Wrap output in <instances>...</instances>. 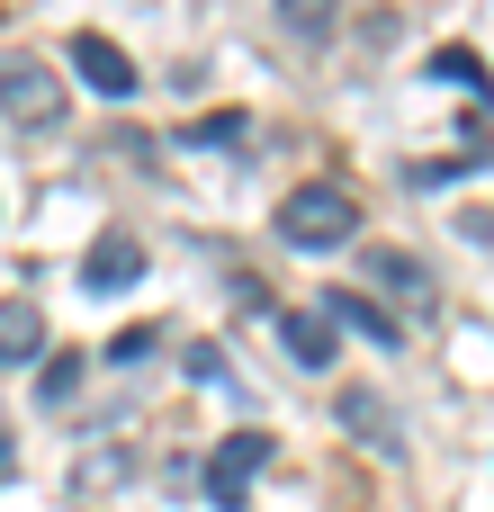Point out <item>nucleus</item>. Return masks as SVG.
<instances>
[{"label":"nucleus","instance_id":"nucleus-1","mask_svg":"<svg viewBox=\"0 0 494 512\" xmlns=\"http://www.w3.org/2000/svg\"><path fill=\"white\" fill-rule=\"evenodd\" d=\"M270 225H279L288 252H342V243H360V198H351L342 180H306V189L279 198Z\"/></svg>","mask_w":494,"mask_h":512},{"label":"nucleus","instance_id":"nucleus-2","mask_svg":"<svg viewBox=\"0 0 494 512\" xmlns=\"http://www.w3.org/2000/svg\"><path fill=\"white\" fill-rule=\"evenodd\" d=\"M270 468V432L261 423H243V432H225L216 441V459H207V495H216V512H243V495H252V477Z\"/></svg>","mask_w":494,"mask_h":512},{"label":"nucleus","instance_id":"nucleus-3","mask_svg":"<svg viewBox=\"0 0 494 512\" xmlns=\"http://www.w3.org/2000/svg\"><path fill=\"white\" fill-rule=\"evenodd\" d=\"M0 99H9V135H36V126H54V117H63V81H54L36 54H9Z\"/></svg>","mask_w":494,"mask_h":512},{"label":"nucleus","instance_id":"nucleus-4","mask_svg":"<svg viewBox=\"0 0 494 512\" xmlns=\"http://www.w3.org/2000/svg\"><path fill=\"white\" fill-rule=\"evenodd\" d=\"M279 342H288V360H297L306 378L342 369V324H333L324 306H288V315H279Z\"/></svg>","mask_w":494,"mask_h":512},{"label":"nucleus","instance_id":"nucleus-5","mask_svg":"<svg viewBox=\"0 0 494 512\" xmlns=\"http://www.w3.org/2000/svg\"><path fill=\"white\" fill-rule=\"evenodd\" d=\"M135 279H144V243L108 225V234H99V243L81 252V288H90V297H126Z\"/></svg>","mask_w":494,"mask_h":512},{"label":"nucleus","instance_id":"nucleus-6","mask_svg":"<svg viewBox=\"0 0 494 512\" xmlns=\"http://www.w3.org/2000/svg\"><path fill=\"white\" fill-rule=\"evenodd\" d=\"M72 63H81V81H90L99 99H135V90H144V81H135V54H126V45H108L99 27H81V36H72Z\"/></svg>","mask_w":494,"mask_h":512},{"label":"nucleus","instance_id":"nucleus-7","mask_svg":"<svg viewBox=\"0 0 494 512\" xmlns=\"http://www.w3.org/2000/svg\"><path fill=\"white\" fill-rule=\"evenodd\" d=\"M324 315H333L342 333H360V342H378L387 360L405 351V324H396V315H387V306H378L369 288H324Z\"/></svg>","mask_w":494,"mask_h":512},{"label":"nucleus","instance_id":"nucleus-8","mask_svg":"<svg viewBox=\"0 0 494 512\" xmlns=\"http://www.w3.org/2000/svg\"><path fill=\"white\" fill-rule=\"evenodd\" d=\"M342 432H351L360 450H378V459H405V423L387 414L378 387H342Z\"/></svg>","mask_w":494,"mask_h":512},{"label":"nucleus","instance_id":"nucleus-9","mask_svg":"<svg viewBox=\"0 0 494 512\" xmlns=\"http://www.w3.org/2000/svg\"><path fill=\"white\" fill-rule=\"evenodd\" d=\"M369 279H378V288H396L405 306H432V297H441V288H432V270H423L414 252H396V243H378V252H369Z\"/></svg>","mask_w":494,"mask_h":512},{"label":"nucleus","instance_id":"nucleus-10","mask_svg":"<svg viewBox=\"0 0 494 512\" xmlns=\"http://www.w3.org/2000/svg\"><path fill=\"white\" fill-rule=\"evenodd\" d=\"M36 351H45L36 297H9V306H0V360H9V369H36Z\"/></svg>","mask_w":494,"mask_h":512},{"label":"nucleus","instance_id":"nucleus-11","mask_svg":"<svg viewBox=\"0 0 494 512\" xmlns=\"http://www.w3.org/2000/svg\"><path fill=\"white\" fill-rule=\"evenodd\" d=\"M441 90H468V99H494V72H486V54H468V45H441L432 63H423Z\"/></svg>","mask_w":494,"mask_h":512},{"label":"nucleus","instance_id":"nucleus-12","mask_svg":"<svg viewBox=\"0 0 494 512\" xmlns=\"http://www.w3.org/2000/svg\"><path fill=\"white\" fill-rule=\"evenodd\" d=\"M243 135H252V117L243 108H216V117L180 126V153H216V144H243Z\"/></svg>","mask_w":494,"mask_h":512},{"label":"nucleus","instance_id":"nucleus-13","mask_svg":"<svg viewBox=\"0 0 494 512\" xmlns=\"http://www.w3.org/2000/svg\"><path fill=\"white\" fill-rule=\"evenodd\" d=\"M81 369H90V360H72V351H54V360L36 369V396H45V405H72V396H81Z\"/></svg>","mask_w":494,"mask_h":512},{"label":"nucleus","instance_id":"nucleus-14","mask_svg":"<svg viewBox=\"0 0 494 512\" xmlns=\"http://www.w3.org/2000/svg\"><path fill=\"white\" fill-rule=\"evenodd\" d=\"M333 9H342V0H279L288 36H333Z\"/></svg>","mask_w":494,"mask_h":512},{"label":"nucleus","instance_id":"nucleus-15","mask_svg":"<svg viewBox=\"0 0 494 512\" xmlns=\"http://www.w3.org/2000/svg\"><path fill=\"white\" fill-rule=\"evenodd\" d=\"M162 351V324H135V333H117L108 342V369H126V360H153Z\"/></svg>","mask_w":494,"mask_h":512},{"label":"nucleus","instance_id":"nucleus-16","mask_svg":"<svg viewBox=\"0 0 494 512\" xmlns=\"http://www.w3.org/2000/svg\"><path fill=\"white\" fill-rule=\"evenodd\" d=\"M180 360H189V378H198V387H234V369H225V351H216V342H189Z\"/></svg>","mask_w":494,"mask_h":512},{"label":"nucleus","instance_id":"nucleus-17","mask_svg":"<svg viewBox=\"0 0 494 512\" xmlns=\"http://www.w3.org/2000/svg\"><path fill=\"white\" fill-rule=\"evenodd\" d=\"M126 477V450H81V495L90 486H117Z\"/></svg>","mask_w":494,"mask_h":512}]
</instances>
